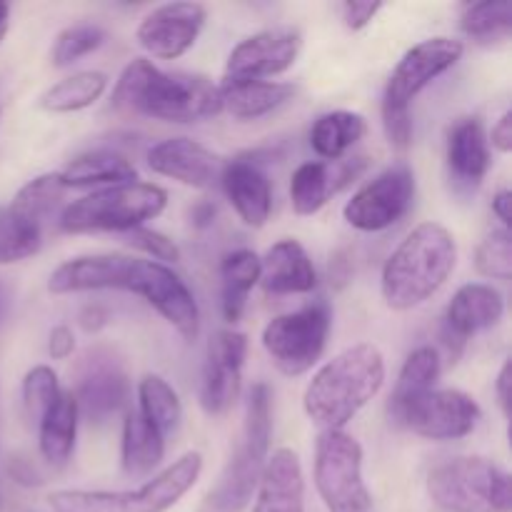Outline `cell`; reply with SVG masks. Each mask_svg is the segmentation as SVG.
<instances>
[{"label": "cell", "mask_w": 512, "mask_h": 512, "mask_svg": "<svg viewBox=\"0 0 512 512\" xmlns=\"http://www.w3.org/2000/svg\"><path fill=\"white\" fill-rule=\"evenodd\" d=\"M113 108L163 123H198L223 110L220 88L205 75L168 73L148 58H135L120 73Z\"/></svg>", "instance_id": "obj_1"}, {"label": "cell", "mask_w": 512, "mask_h": 512, "mask_svg": "<svg viewBox=\"0 0 512 512\" xmlns=\"http://www.w3.org/2000/svg\"><path fill=\"white\" fill-rule=\"evenodd\" d=\"M385 383V358L373 343L343 350L305 388V415L320 430H343Z\"/></svg>", "instance_id": "obj_2"}, {"label": "cell", "mask_w": 512, "mask_h": 512, "mask_svg": "<svg viewBox=\"0 0 512 512\" xmlns=\"http://www.w3.org/2000/svg\"><path fill=\"white\" fill-rule=\"evenodd\" d=\"M458 263L453 233L440 223H423L393 250L383 268L380 293L390 310H413L433 298Z\"/></svg>", "instance_id": "obj_3"}, {"label": "cell", "mask_w": 512, "mask_h": 512, "mask_svg": "<svg viewBox=\"0 0 512 512\" xmlns=\"http://www.w3.org/2000/svg\"><path fill=\"white\" fill-rule=\"evenodd\" d=\"M203 455H180L138 490H58L48 498L55 512H168L200 480Z\"/></svg>", "instance_id": "obj_4"}, {"label": "cell", "mask_w": 512, "mask_h": 512, "mask_svg": "<svg viewBox=\"0 0 512 512\" xmlns=\"http://www.w3.org/2000/svg\"><path fill=\"white\" fill-rule=\"evenodd\" d=\"M168 205V193L155 183H123L93 190L65 205L58 215L63 233H130L158 218Z\"/></svg>", "instance_id": "obj_5"}, {"label": "cell", "mask_w": 512, "mask_h": 512, "mask_svg": "<svg viewBox=\"0 0 512 512\" xmlns=\"http://www.w3.org/2000/svg\"><path fill=\"white\" fill-rule=\"evenodd\" d=\"M270 438H273V390L265 383H255L245 403L243 443L238 445L218 485L208 495L210 508L215 512H240L248 508L270 455Z\"/></svg>", "instance_id": "obj_6"}, {"label": "cell", "mask_w": 512, "mask_h": 512, "mask_svg": "<svg viewBox=\"0 0 512 512\" xmlns=\"http://www.w3.org/2000/svg\"><path fill=\"white\" fill-rule=\"evenodd\" d=\"M428 495L445 512H510L508 470L488 458H453L428 475Z\"/></svg>", "instance_id": "obj_7"}, {"label": "cell", "mask_w": 512, "mask_h": 512, "mask_svg": "<svg viewBox=\"0 0 512 512\" xmlns=\"http://www.w3.org/2000/svg\"><path fill=\"white\" fill-rule=\"evenodd\" d=\"M313 473L328 512H370L373 508V495L363 478V448L345 430H320Z\"/></svg>", "instance_id": "obj_8"}, {"label": "cell", "mask_w": 512, "mask_h": 512, "mask_svg": "<svg viewBox=\"0 0 512 512\" xmlns=\"http://www.w3.org/2000/svg\"><path fill=\"white\" fill-rule=\"evenodd\" d=\"M333 315L325 303H310L295 313L278 315L263 328V348L275 368L288 378L313 370L328 345Z\"/></svg>", "instance_id": "obj_9"}, {"label": "cell", "mask_w": 512, "mask_h": 512, "mask_svg": "<svg viewBox=\"0 0 512 512\" xmlns=\"http://www.w3.org/2000/svg\"><path fill=\"white\" fill-rule=\"evenodd\" d=\"M118 290L143 298L155 313L168 320L185 340H195L200 333V308L193 290L173 268L155 260L125 258Z\"/></svg>", "instance_id": "obj_10"}, {"label": "cell", "mask_w": 512, "mask_h": 512, "mask_svg": "<svg viewBox=\"0 0 512 512\" xmlns=\"http://www.w3.org/2000/svg\"><path fill=\"white\" fill-rule=\"evenodd\" d=\"M415 198V173L408 163H395L365 183L345 203L343 215L360 233H380L398 223Z\"/></svg>", "instance_id": "obj_11"}, {"label": "cell", "mask_w": 512, "mask_h": 512, "mask_svg": "<svg viewBox=\"0 0 512 512\" xmlns=\"http://www.w3.org/2000/svg\"><path fill=\"white\" fill-rule=\"evenodd\" d=\"M130 390L133 388L123 360L115 355V350L98 345L80 358L78 383L70 393L78 403L80 415H85L90 423H105L128 408Z\"/></svg>", "instance_id": "obj_12"}, {"label": "cell", "mask_w": 512, "mask_h": 512, "mask_svg": "<svg viewBox=\"0 0 512 512\" xmlns=\"http://www.w3.org/2000/svg\"><path fill=\"white\" fill-rule=\"evenodd\" d=\"M465 45L458 38H438L423 40V43L413 45L408 53L400 58L395 65L393 75L388 78L383 93V108L385 110H410V103L415 95L423 93L435 78L448 73L458 60L463 58Z\"/></svg>", "instance_id": "obj_13"}, {"label": "cell", "mask_w": 512, "mask_h": 512, "mask_svg": "<svg viewBox=\"0 0 512 512\" xmlns=\"http://www.w3.org/2000/svg\"><path fill=\"white\" fill-rule=\"evenodd\" d=\"M480 423V405L455 388H435L405 410L400 428L428 440H460Z\"/></svg>", "instance_id": "obj_14"}, {"label": "cell", "mask_w": 512, "mask_h": 512, "mask_svg": "<svg viewBox=\"0 0 512 512\" xmlns=\"http://www.w3.org/2000/svg\"><path fill=\"white\" fill-rule=\"evenodd\" d=\"M303 38L298 30L275 28L255 33L233 48L225 63V78L230 83L245 80H270L285 73L298 60Z\"/></svg>", "instance_id": "obj_15"}, {"label": "cell", "mask_w": 512, "mask_h": 512, "mask_svg": "<svg viewBox=\"0 0 512 512\" xmlns=\"http://www.w3.org/2000/svg\"><path fill=\"white\" fill-rule=\"evenodd\" d=\"M208 20L200 3H168L140 20L135 40L148 55L158 60H175L198 43Z\"/></svg>", "instance_id": "obj_16"}, {"label": "cell", "mask_w": 512, "mask_h": 512, "mask_svg": "<svg viewBox=\"0 0 512 512\" xmlns=\"http://www.w3.org/2000/svg\"><path fill=\"white\" fill-rule=\"evenodd\" d=\"M248 338L238 330H220L208 345L200 383V405L208 415H225L235 405L243 385Z\"/></svg>", "instance_id": "obj_17"}, {"label": "cell", "mask_w": 512, "mask_h": 512, "mask_svg": "<svg viewBox=\"0 0 512 512\" xmlns=\"http://www.w3.org/2000/svg\"><path fill=\"white\" fill-rule=\"evenodd\" d=\"M505 315V298L500 290L485 283H468L453 295L445 310L443 338L445 350L453 360L463 355L473 335L495 328Z\"/></svg>", "instance_id": "obj_18"}, {"label": "cell", "mask_w": 512, "mask_h": 512, "mask_svg": "<svg viewBox=\"0 0 512 512\" xmlns=\"http://www.w3.org/2000/svg\"><path fill=\"white\" fill-rule=\"evenodd\" d=\"M225 160L193 138H168L148 150V168L188 188L205 190L223 173Z\"/></svg>", "instance_id": "obj_19"}, {"label": "cell", "mask_w": 512, "mask_h": 512, "mask_svg": "<svg viewBox=\"0 0 512 512\" xmlns=\"http://www.w3.org/2000/svg\"><path fill=\"white\" fill-rule=\"evenodd\" d=\"M220 185L228 195L230 205L248 228H263L273 213V188L258 160L235 158L223 165Z\"/></svg>", "instance_id": "obj_20"}, {"label": "cell", "mask_w": 512, "mask_h": 512, "mask_svg": "<svg viewBox=\"0 0 512 512\" xmlns=\"http://www.w3.org/2000/svg\"><path fill=\"white\" fill-rule=\"evenodd\" d=\"M253 512H305L303 465L295 450L278 448L268 455L255 488Z\"/></svg>", "instance_id": "obj_21"}, {"label": "cell", "mask_w": 512, "mask_h": 512, "mask_svg": "<svg viewBox=\"0 0 512 512\" xmlns=\"http://www.w3.org/2000/svg\"><path fill=\"white\" fill-rule=\"evenodd\" d=\"M260 285L268 295H303L318 285L308 250L298 240H278L260 258Z\"/></svg>", "instance_id": "obj_22"}, {"label": "cell", "mask_w": 512, "mask_h": 512, "mask_svg": "<svg viewBox=\"0 0 512 512\" xmlns=\"http://www.w3.org/2000/svg\"><path fill=\"white\" fill-rule=\"evenodd\" d=\"M448 168L455 183L465 190H475L485 180L490 168V143L483 120L470 115L460 118L448 133Z\"/></svg>", "instance_id": "obj_23"}, {"label": "cell", "mask_w": 512, "mask_h": 512, "mask_svg": "<svg viewBox=\"0 0 512 512\" xmlns=\"http://www.w3.org/2000/svg\"><path fill=\"white\" fill-rule=\"evenodd\" d=\"M128 255H80L65 260L53 270L48 280V290L55 295L88 293V290H118L120 273Z\"/></svg>", "instance_id": "obj_24"}, {"label": "cell", "mask_w": 512, "mask_h": 512, "mask_svg": "<svg viewBox=\"0 0 512 512\" xmlns=\"http://www.w3.org/2000/svg\"><path fill=\"white\" fill-rule=\"evenodd\" d=\"M80 410L70 390H60L43 418L38 420V450L43 460L53 468H63L73 458L75 438H78Z\"/></svg>", "instance_id": "obj_25"}, {"label": "cell", "mask_w": 512, "mask_h": 512, "mask_svg": "<svg viewBox=\"0 0 512 512\" xmlns=\"http://www.w3.org/2000/svg\"><path fill=\"white\" fill-rule=\"evenodd\" d=\"M218 88L223 110H228L235 120L265 118L273 110L283 108L295 95L293 85L278 80H245V83L223 80Z\"/></svg>", "instance_id": "obj_26"}, {"label": "cell", "mask_w": 512, "mask_h": 512, "mask_svg": "<svg viewBox=\"0 0 512 512\" xmlns=\"http://www.w3.org/2000/svg\"><path fill=\"white\" fill-rule=\"evenodd\" d=\"M63 188H110L138 180V170L125 155L113 150H90L70 160L58 173Z\"/></svg>", "instance_id": "obj_27"}, {"label": "cell", "mask_w": 512, "mask_h": 512, "mask_svg": "<svg viewBox=\"0 0 512 512\" xmlns=\"http://www.w3.org/2000/svg\"><path fill=\"white\" fill-rule=\"evenodd\" d=\"M440 373H443V360H440V353L430 345H423V348L413 350L408 355V360L403 363L398 375V383H395L393 395H390L388 413L390 420L395 425H400L405 410L415 403V400L423 398L425 393L435 390L438 385Z\"/></svg>", "instance_id": "obj_28"}, {"label": "cell", "mask_w": 512, "mask_h": 512, "mask_svg": "<svg viewBox=\"0 0 512 512\" xmlns=\"http://www.w3.org/2000/svg\"><path fill=\"white\" fill-rule=\"evenodd\" d=\"M165 458V435H160L138 410H128L120 440V465L130 478H145Z\"/></svg>", "instance_id": "obj_29"}, {"label": "cell", "mask_w": 512, "mask_h": 512, "mask_svg": "<svg viewBox=\"0 0 512 512\" xmlns=\"http://www.w3.org/2000/svg\"><path fill=\"white\" fill-rule=\"evenodd\" d=\"M260 283V258L253 250H233L220 263V308L228 323H238L248 305V295Z\"/></svg>", "instance_id": "obj_30"}, {"label": "cell", "mask_w": 512, "mask_h": 512, "mask_svg": "<svg viewBox=\"0 0 512 512\" xmlns=\"http://www.w3.org/2000/svg\"><path fill=\"white\" fill-rule=\"evenodd\" d=\"M368 133V123L360 113L350 110H333L320 115L310 128V148L323 160H340L363 135Z\"/></svg>", "instance_id": "obj_31"}, {"label": "cell", "mask_w": 512, "mask_h": 512, "mask_svg": "<svg viewBox=\"0 0 512 512\" xmlns=\"http://www.w3.org/2000/svg\"><path fill=\"white\" fill-rule=\"evenodd\" d=\"M343 188L340 183L338 168L323 163V160H308V163L298 165L290 180V203L298 215H315L330 195L338 193Z\"/></svg>", "instance_id": "obj_32"}, {"label": "cell", "mask_w": 512, "mask_h": 512, "mask_svg": "<svg viewBox=\"0 0 512 512\" xmlns=\"http://www.w3.org/2000/svg\"><path fill=\"white\" fill-rule=\"evenodd\" d=\"M108 88V75L100 70H80L50 85L40 95V108L48 113H78L103 98Z\"/></svg>", "instance_id": "obj_33"}, {"label": "cell", "mask_w": 512, "mask_h": 512, "mask_svg": "<svg viewBox=\"0 0 512 512\" xmlns=\"http://www.w3.org/2000/svg\"><path fill=\"white\" fill-rule=\"evenodd\" d=\"M138 410L160 435L178 430L183 420V403L173 385L160 375H145L138 383Z\"/></svg>", "instance_id": "obj_34"}, {"label": "cell", "mask_w": 512, "mask_h": 512, "mask_svg": "<svg viewBox=\"0 0 512 512\" xmlns=\"http://www.w3.org/2000/svg\"><path fill=\"white\" fill-rule=\"evenodd\" d=\"M460 30L478 45L503 43L512 33V8L508 0L470 3L460 13Z\"/></svg>", "instance_id": "obj_35"}, {"label": "cell", "mask_w": 512, "mask_h": 512, "mask_svg": "<svg viewBox=\"0 0 512 512\" xmlns=\"http://www.w3.org/2000/svg\"><path fill=\"white\" fill-rule=\"evenodd\" d=\"M43 248V225L15 213L10 205L0 208V265L33 258Z\"/></svg>", "instance_id": "obj_36"}, {"label": "cell", "mask_w": 512, "mask_h": 512, "mask_svg": "<svg viewBox=\"0 0 512 512\" xmlns=\"http://www.w3.org/2000/svg\"><path fill=\"white\" fill-rule=\"evenodd\" d=\"M63 183H60L58 173H45L25 183L23 188L15 193L10 208L15 213L25 215V218L35 220V223L45 225V220L58 210L60 200H63Z\"/></svg>", "instance_id": "obj_37"}, {"label": "cell", "mask_w": 512, "mask_h": 512, "mask_svg": "<svg viewBox=\"0 0 512 512\" xmlns=\"http://www.w3.org/2000/svg\"><path fill=\"white\" fill-rule=\"evenodd\" d=\"M105 43V30L93 23H78L70 28L60 30L55 38L53 50H50V60L55 68H65V65L78 63L80 58L90 55Z\"/></svg>", "instance_id": "obj_38"}, {"label": "cell", "mask_w": 512, "mask_h": 512, "mask_svg": "<svg viewBox=\"0 0 512 512\" xmlns=\"http://www.w3.org/2000/svg\"><path fill=\"white\" fill-rule=\"evenodd\" d=\"M475 268L483 278L508 283L512 278V233L508 228H498L485 235L475 250Z\"/></svg>", "instance_id": "obj_39"}, {"label": "cell", "mask_w": 512, "mask_h": 512, "mask_svg": "<svg viewBox=\"0 0 512 512\" xmlns=\"http://www.w3.org/2000/svg\"><path fill=\"white\" fill-rule=\"evenodd\" d=\"M60 383L58 375L53 373V368L48 365H35L33 370H28L23 378V408L25 415L30 420L38 423L43 418L45 410L53 405V400L60 395Z\"/></svg>", "instance_id": "obj_40"}, {"label": "cell", "mask_w": 512, "mask_h": 512, "mask_svg": "<svg viewBox=\"0 0 512 512\" xmlns=\"http://www.w3.org/2000/svg\"><path fill=\"white\" fill-rule=\"evenodd\" d=\"M125 245H130L138 253L148 255L155 263H178L180 260V248L175 240H170L168 235L158 233L153 228H135L130 233H125Z\"/></svg>", "instance_id": "obj_41"}, {"label": "cell", "mask_w": 512, "mask_h": 512, "mask_svg": "<svg viewBox=\"0 0 512 512\" xmlns=\"http://www.w3.org/2000/svg\"><path fill=\"white\" fill-rule=\"evenodd\" d=\"M383 3H365V0H350L343 3L340 13H343V23L350 30H363L365 25H370V20L380 13Z\"/></svg>", "instance_id": "obj_42"}, {"label": "cell", "mask_w": 512, "mask_h": 512, "mask_svg": "<svg viewBox=\"0 0 512 512\" xmlns=\"http://www.w3.org/2000/svg\"><path fill=\"white\" fill-rule=\"evenodd\" d=\"M75 350V335L68 325H55L48 338V353L53 360H68Z\"/></svg>", "instance_id": "obj_43"}, {"label": "cell", "mask_w": 512, "mask_h": 512, "mask_svg": "<svg viewBox=\"0 0 512 512\" xmlns=\"http://www.w3.org/2000/svg\"><path fill=\"white\" fill-rule=\"evenodd\" d=\"M488 143H493V148H498L500 153H510L512 150V110H505L500 115L498 123L490 130Z\"/></svg>", "instance_id": "obj_44"}, {"label": "cell", "mask_w": 512, "mask_h": 512, "mask_svg": "<svg viewBox=\"0 0 512 512\" xmlns=\"http://www.w3.org/2000/svg\"><path fill=\"white\" fill-rule=\"evenodd\" d=\"M510 383H512L510 360H505L503 368H500L498 373V380H495V393H498V403L505 418H510Z\"/></svg>", "instance_id": "obj_45"}, {"label": "cell", "mask_w": 512, "mask_h": 512, "mask_svg": "<svg viewBox=\"0 0 512 512\" xmlns=\"http://www.w3.org/2000/svg\"><path fill=\"white\" fill-rule=\"evenodd\" d=\"M510 205H512L510 190H498V193L493 195V213L498 215V220L503 223V228H508V230H510V223H512Z\"/></svg>", "instance_id": "obj_46"}, {"label": "cell", "mask_w": 512, "mask_h": 512, "mask_svg": "<svg viewBox=\"0 0 512 512\" xmlns=\"http://www.w3.org/2000/svg\"><path fill=\"white\" fill-rule=\"evenodd\" d=\"M190 218H193L195 228H200V230L210 228V225L215 223V205L208 203V200L193 205V210H190Z\"/></svg>", "instance_id": "obj_47"}, {"label": "cell", "mask_w": 512, "mask_h": 512, "mask_svg": "<svg viewBox=\"0 0 512 512\" xmlns=\"http://www.w3.org/2000/svg\"><path fill=\"white\" fill-rule=\"evenodd\" d=\"M8 23H10V5L0 3V40H3L5 33H8Z\"/></svg>", "instance_id": "obj_48"}, {"label": "cell", "mask_w": 512, "mask_h": 512, "mask_svg": "<svg viewBox=\"0 0 512 512\" xmlns=\"http://www.w3.org/2000/svg\"><path fill=\"white\" fill-rule=\"evenodd\" d=\"M5 303H8V298H5V290H3V285H0V315H3Z\"/></svg>", "instance_id": "obj_49"}]
</instances>
